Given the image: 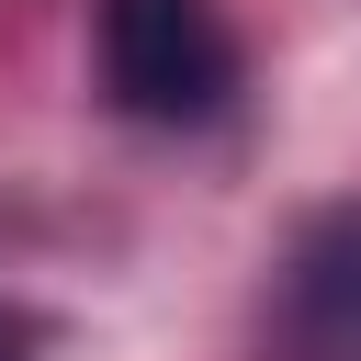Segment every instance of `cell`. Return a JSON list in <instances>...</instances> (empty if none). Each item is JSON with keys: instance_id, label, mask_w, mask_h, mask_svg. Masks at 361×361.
Wrapping results in <instances>:
<instances>
[{"instance_id": "cell-1", "label": "cell", "mask_w": 361, "mask_h": 361, "mask_svg": "<svg viewBox=\"0 0 361 361\" xmlns=\"http://www.w3.org/2000/svg\"><path fill=\"white\" fill-rule=\"evenodd\" d=\"M237 23L226 0H102V90L135 124H214L237 102Z\"/></svg>"}, {"instance_id": "cell-2", "label": "cell", "mask_w": 361, "mask_h": 361, "mask_svg": "<svg viewBox=\"0 0 361 361\" xmlns=\"http://www.w3.org/2000/svg\"><path fill=\"white\" fill-rule=\"evenodd\" d=\"M271 338L282 361H361V203L305 214L271 282Z\"/></svg>"}, {"instance_id": "cell-3", "label": "cell", "mask_w": 361, "mask_h": 361, "mask_svg": "<svg viewBox=\"0 0 361 361\" xmlns=\"http://www.w3.org/2000/svg\"><path fill=\"white\" fill-rule=\"evenodd\" d=\"M0 361H11V316H0Z\"/></svg>"}]
</instances>
